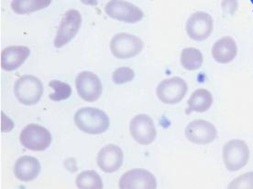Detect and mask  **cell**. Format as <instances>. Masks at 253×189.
Here are the masks:
<instances>
[{"label":"cell","mask_w":253,"mask_h":189,"mask_svg":"<svg viewBox=\"0 0 253 189\" xmlns=\"http://www.w3.org/2000/svg\"><path fill=\"white\" fill-rule=\"evenodd\" d=\"M76 91L84 101L93 102L99 99L102 94V82L92 71L80 72L76 79Z\"/></svg>","instance_id":"obj_10"},{"label":"cell","mask_w":253,"mask_h":189,"mask_svg":"<svg viewBox=\"0 0 253 189\" xmlns=\"http://www.w3.org/2000/svg\"><path fill=\"white\" fill-rule=\"evenodd\" d=\"M250 149L247 144L240 140L228 141L223 147V161L226 168L230 172L241 170L249 162Z\"/></svg>","instance_id":"obj_3"},{"label":"cell","mask_w":253,"mask_h":189,"mask_svg":"<svg viewBox=\"0 0 253 189\" xmlns=\"http://www.w3.org/2000/svg\"><path fill=\"white\" fill-rule=\"evenodd\" d=\"M82 15L76 9H69L63 15L54 38V47L60 49L76 37L82 26Z\"/></svg>","instance_id":"obj_6"},{"label":"cell","mask_w":253,"mask_h":189,"mask_svg":"<svg viewBox=\"0 0 253 189\" xmlns=\"http://www.w3.org/2000/svg\"><path fill=\"white\" fill-rule=\"evenodd\" d=\"M239 7V3L237 0H223L222 1V9L223 12L229 15H233Z\"/></svg>","instance_id":"obj_25"},{"label":"cell","mask_w":253,"mask_h":189,"mask_svg":"<svg viewBox=\"0 0 253 189\" xmlns=\"http://www.w3.org/2000/svg\"><path fill=\"white\" fill-rule=\"evenodd\" d=\"M144 48L143 41L128 33H119L110 41V51L115 57L126 60L139 55Z\"/></svg>","instance_id":"obj_4"},{"label":"cell","mask_w":253,"mask_h":189,"mask_svg":"<svg viewBox=\"0 0 253 189\" xmlns=\"http://www.w3.org/2000/svg\"><path fill=\"white\" fill-rule=\"evenodd\" d=\"M185 136L196 145H209L217 137L215 126L206 120L192 121L185 128Z\"/></svg>","instance_id":"obj_12"},{"label":"cell","mask_w":253,"mask_h":189,"mask_svg":"<svg viewBox=\"0 0 253 189\" xmlns=\"http://www.w3.org/2000/svg\"><path fill=\"white\" fill-rule=\"evenodd\" d=\"M214 21L209 13L197 11L192 14L186 21L185 30L191 39L196 41H204L212 34Z\"/></svg>","instance_id":"obj_9"},{"label":"cell","mask_w":253,"mask_h":189,"mask_svg":"<svg viewBox=\"0 0 253 189\" xmlns=\"http://www.w3.org/2000/svg\"><path fill=\"white\" fill-rule=\"evenodd\" d=\"M42 83L35 76H21L14 85V94L23 105L36 104L42 99Z\"/></svg>","instance_id":"obj_2"},{"label":"cell","mask_w":253,"mask_h":189,"mask_svg":"<svg viewBox=\"0 0 253 189\" xmlns=\"http://www.w3.org/2000/svg\"><path fill=\"white\" fill-rule=\"evenodd\" d=\"M188 114L205 113L209 111L213 104V96L211 93L206 89H198L190 96L188 100Z\"/></svg>","instance_id":"obj_18"},{"label":"cell","mask_w":253,"mask_h":189,"mask_svg":"<svg viewBox=\"0 0 253 189\" xmlns=\"http://www.w3.org/2000/svg\"><path fill=\"white\" fill-rule=\"evenodd\" d=\"M129 132L139 145H149L156 138V129L152 118L147 114L134 116L129 124Z\"/></svg>","instance_id":"obj_11"},{"label":"cell","mask_w":253,"mask_h":189,"mask_svg":"<svg viewBox=\"0 0 253 189\" xmlns=\"http://www.w3.org/2000/svg\"><path fill=\"white\" fill-rule=\"evenodd\" d=\"M41 164L37 158L24 156L19 158L14 165V175L22 182H30L38 177Z\"/></svg>","instance_id":"obj_16"},{"label":"cell","mask_w":253,"mask_h":189,"mask_svg":"<svg viewBox=\"0 0 253 189\" xmlns=\"http://www.w3.org/2000/svg\"><path fill=\"white\" fill-rule=\"evenodd\" d=\"M31 55V50L26 46H9L1 53V68L6 71L19 69Z\"/></svg>","instance_id":"obj_15"},{"label":"cell","mask_w":253,"mask_h":189,"mask_svg":"<svg viewBox=\"0 0 253 189\" xmlns=\"http://www.w3.org/2000/svg\"><path fill=\"white\" fill-rule=\"evenodd\" d=\"M204 57L202 52L196 48H185L181 53V64L186 70H196L202 67Z\"/></svg>","instance_id":"obj_20"},{"label":"cell","mask_w":253,"mask_h":189,"mask_svg":"<svg viewBox=\"0 0 253 189\" xmlns=\"http://www.w3.org/2000/svg\"><path fill=\"white\" fill-rule=\"evenodd\" d=\"M121 189H155L157 180L154 175L145 169L126 171L120 180Z\"/></svg>","instance_id":"obj_13"},{"label":"cell","mask_w":253,"mask_h":189,"mask_svg":"<svg viewBox=\"0 0 253 189\" xmlns=\"http://www.w3.org/2000/svg\"><path fill=\"white\" fill-rule=\"evenodd\" d=\"M49 86L54 91V93L49 95V98L51 101H64L67 100L72 94V88L68 83L58 80H52L49 82Z\"/></svg>","instance_id":"obj_22"},{"label":"cell","mask_w":253,"mask_h":189,"mask_svg":"<svg viewBox=\"0 0 253 189\" xmlns=\"http://www.w3.org/2000/svg\"><path fill=\"white\" fill-rule=\"evenodd\" d=\"M76 187L81 189H101L104 188L100 176L94 170L84 171L76 177Z\"/></svg>","instance_id":"obj_21"},{"label":"cell","mask_w":253,"mask_h":189,"mask_svg":"<svg viewBox=\"0 0 253 189\" xmlns=\"http://www.w3.org/2000/svg\"><path fill=\"white\" fill-rule=\"evenodd\" d=\"M228 189H253V172H249L235 178L228 185Z\"/></svg>","instance_id":"obj_24"},{"label":"cell","mask_w":253,"mask_h":189,"mask_svg":"<svg viewBox=\"0 0 253 189\" xmlns=\"http://www.w3.org/2000/svg\"><path fill=\"white\" fill-rule=\"evenodd\" d=\"M238 54V45L235 39L226 36L216 40L212 47V56L220 64H228L234 60Z\"/></svg>","instance_id":"obj_17"},{"label":"cell","mask_w":253,"mask_h":189,"mask_svg":"<svg viewBox=\"0 0 253 189\" xmlns=\"http://www.w3.org/2000/svg\"><path fill=\"white\" fill-rule=\"evenodd\" d=\"M188 91V85L180 77H171L159 83L156 94L159 100L165 104H176L182 101Z\"/></svg>","instance_id":"obj_7"},{"label":"cell","mask_w":253,"mask_h":189,"mask_svg":"<svg viewBox=\"0 0 253 189\" xmlns=\"http://www.w3.org/2000/svg\"><path fill=\"white\" fill-rule=\"evenodd\" d=\"M105 12L111 19L130 24L144 18V13L139 7L123 0H110L105 6Z\"/></svg>","instance_id":"obj_8"},{"label":"cell","mask_w":253,"mask_h":189,"mask_svg":"<svg viewBox=\"0 0 253 189\" xmlns=\"http://www.w3.org/2000/svg\"><path fill=\"white\" fill-rule=\"evenodd\" d=\"M123 160L124 155L121 147L113 144L104 146L96 158L99 168L108 174L119 170L123 164Z\"/></svg>","instance_id":"obj_14"},{"label":"cell","mask_w":253,"mask_h":189,"mask_svg":"<svg viewBox=\"0 0 253 189\" xmlns=\"http://www.w3.org/2000/svg\"><path fill=\"white\" fill-rule=\"evenodd\" d=\"M75 123L78 129L89 134H100L106 132L110 122L108 115L100 109L84 107L75 114Z\"/></svg>","instance_id":"obj_1"},{"label":"cell","mask_w":253,"mask_h":189,"mask_svg":"<svg viewBox=\"0 0 253 189\" xmlns=\"http://www.w3.org/2000/svg\"><path fill=\"white\" fill-rule=\"evenodd\" d=\"M19 141L25 148L32 151L46 150L51 145V132L43 126L31 124L26 126L19 135Z\"/></svg>","instance_id":"obj_5"},{"label":"cell","mask_w":253,"mask_h":189,"mask_svg":"<svg viewBox=\"0 0 253 189\" xmlns=\"http://www.w3.org/2000/svg\"><path fill=\"white\" fill-rule=\"evenodd\" d=\"M84 4L86 5H95L97 2V0H81Z\"/></svg>","instance_id":"obj_26"},{"label":"cell","mask_w":253,"mask_h":189,"mask_svg":"<svg viewBox=\"0 0 253 189\" xmlns=\"http://www.w3.org/2000/svg\"><path fill=\"white\" fill-rule=\"evenodd\" d=\"M51 2L52 0H13L11 9L16 14L25 15L44 9Z\"/></svg>","instance_id":"obj_19"},{"label":"cell","mask_w":253,"mask_h":189,"mask_svg":"<svg viewBox=\"0 0 253 189\" xmlns=\"http://www.w3.org/2000/svg\"><path fill=\"white\" fill-rule=\"evenodd\" d=\"M135 78V72L131 68L128 67H121L115 70L112 75L113 82L116 84H124L126 82H132Z\"/></svg>","instance_id":"obj_23"}]
</instances>
